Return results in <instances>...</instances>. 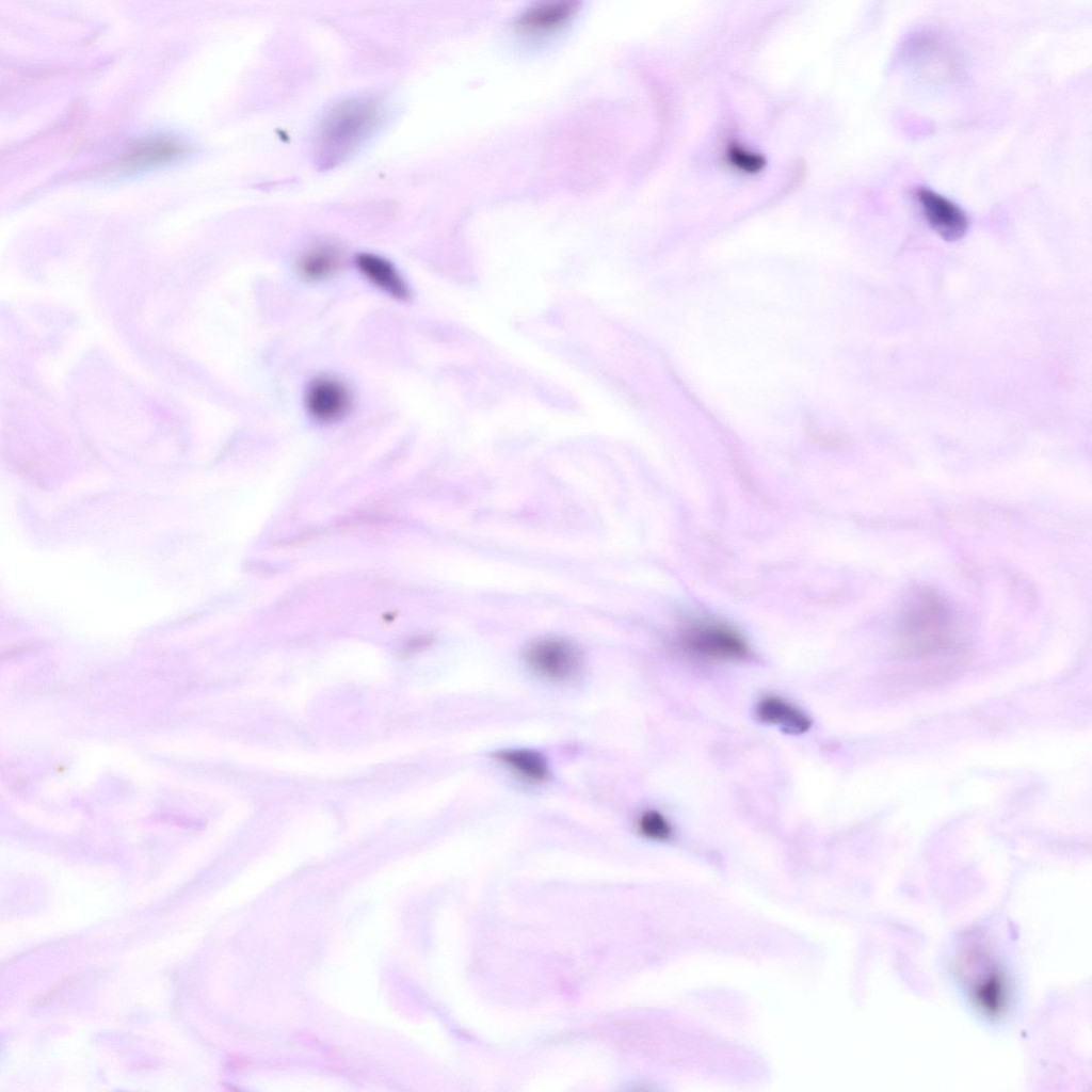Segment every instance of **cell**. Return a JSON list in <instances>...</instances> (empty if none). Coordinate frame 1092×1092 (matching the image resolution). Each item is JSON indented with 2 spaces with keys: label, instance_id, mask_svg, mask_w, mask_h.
Masks as SVG:
<instances>
[{
  "label": "cell",
  "instance_id": "obj_15",
  "mask_svg": "<svg viewBox=\"0 0 1092 1092\" xmlns=\"http://www.w3.org/2000/svg\"><path fill=\"white\" fill-rule=\"evenodd\" d=\"M725 158L734 168L751 174L761 171L766 164V160L760 154L752 151L737 142L727 145Z\"/></svg>",
  "mask_w": 1092,
  "mask_h": 1092
},
{
  "label": "cell",
  "instance_id": "obj_10",
  "mask_svg": "<svg viewBox=\"0 0 1092 1092\" xmlns=\"http://www.w3.org/2000/svg\"><path fill=\"white\" fill-rule=\"evenodd\" d=\"M757 718L790 734H803L812 725L810 719L796 705L778 695H766L756 705Z\"/></svg>",
  "mask_w": 1092,
  "mask_h": 1092
},
{
  "label": "cell",
  "instance_id": "obj_14",
  "mask_svg": "<svg viewBox=\"0 0 1092 1092\" xmlns=\"http://www.w3.org/2000/svg\"><path fill=\"white\" fill-rule=\"evenodd\" d=\"M636 826L643 837L652 840H668L673 834L670 821L656 809H647L641 813L637 819Z\"/></svg>",
  "mask_w": 1092,
  "mask_h": 1092
},
{
  "label": "cell",
  "instance_id": "obj_13",
  "mask_svg": "<svg viewBox=\"0 0 1092 1092\" xmlns=\"http://www.w3.org/2000/svg\"><path fill=\"white\" fill-rule=\"evenodd\" d=\"M342 263L341 253L334 245L322 244L306 252L298 263L305 279L319 280L335 273Z\"/></svg>",
  "mask_w": 1092,
  "mask_h": 1092
},
{
  "label": "cell",
  "instance_id": "obj_5",
  "mask_svg": "<svg viewBox=\"0 0 1092 1092\" xmlns=\"http://www.w3.org/2000/svg\"><path fill=\"white\" fill-rule=\"evenodd\" d=\"M305 405L315 420L332 423L342 419L350 412L352 395L340 380L321 375L314 379L308 385Z\"/></svg>",
  "mask_w": 1092,
  "mask_h": 1092
},
{
  "label": "cell",
  "instance_id": "obj_3",
  "mask_svg": "<svg viewBox=\"0 0 1092 1092\" xmlns=\"http://www.w3.org/2000/svg\"><path fill=\"white\" fill-rule=\"evenodd\" d=\"M678 647L691 657L706 661H740L749 656L744 639L721 623H695L681 630Z\"/></svg>",
  "mask_w": 1092,
  "mask_h": 1092
},
{
  "label": "cell",
  "instance_id": "obj_2",
  "mask_svg": "<svg viewBox=\"0 0 1092 1092\" xmlns=\"http://www.w3.org/2000/svg\"><path fill=\"white\" fill-rule=\"evenodd\" d=\"M374 117L371 101L353 99L338 105L321 125L318 146L322 160H338L365 135Z\"/></svg>",
  "mask_w": 1092,
  "mask_h": 1092
},
{
  "label": "cell",
  "instance_id": "obj_9",
  "mask_svg": "<svg viewBox=\"0 0 1092 1092\" xmlns=\"http://www.w3.org/2000/svg\"><path fill=\"white\" fill-rule=\"evenodd\" d=\"M360 273L375 287L390 296L406 301L410 289L403 277L387 259L370 253H360L355 258Z\"/></svg>",
  "mask_w": 1092,
  "mask_h": 1092
},
{
  "label": "cell",
  "instance_id": "obj_6",
  "mask_svg": "<svg viewBox=\"0 0 1092 1092\" xmlns=\"http://www.w3.org/2000/svg\"><path fill=\"white\" fill-rule=\"evenodd\" d=\"M915 198L930 227L947 241L961 239L968 229L965 211L946 196L928 188H919Z\"/></svg>",
  "mask_w": 1092,
  "mask_h": 1092
},
{
  "label": "cell",
  "instance_id": "obj_8",
  "mask_svg": "<svg viewBox=\"0 0 1092 1092\" xmlns=\"http://www.w3.org/2000/svg\"><path fill=\"white\" fill-rule=\"evenodd\" d=\"M187 147L180 141L168 136H156L133 145L119 159V167L126 172L139 171L168 163L184 155Z\"/></svg>",
  "mask_w": 1092,
  "mask_h": 1092
},
{
  "label": "cell",
  "instance_id": "obj_11",
  "mask_svg": "<svg viewBox=\"0 0 1092 1092\" xmlns=\"http://www.w3.org/2000/svg\"><path fill=\"white\" fill-rule=\"evenodd\" d=\"M494 758L517 777L531 784H541L549 780L550 770L546 758L540 752L513 748L494 753Z\"/></svg>",
  "mask_w": 1092,
  "mask_h": 1092
},
{
  "label": "cell",
  "instance_id": "obj_4",
  "mask_svg": "<svg viewBox=\"0 0 1092 1092\" xmlns=\"http://www.w3.org/2000/svg\"><path fill=\"white\" fill-rule=\"evenodd\" d=\"M524 661L535 675L555 682L577 678L584 662L575 643L558 637L532 641L524 651Z\"/></svg>",
  "mask_w": 1092,
  "mask_h": 1092
},
{
  "label": "cell",
  "instance_id": "obj_1",
  "mask_svg": "<svg viewBox=\"0 0 1092 1092\" xmlns=\"http://www.w3.org/2000/svg\"><path fill=\"white\" fill-rule=\"evenodd\" d=\"M904 646L919 658L950 653L957 641L956 619L935 593L921 591L904 608L900 621Z\"/></svg>",
  "mask_w": 1092,
  "mask_h": 1092
},
{
  "label": "cell",
  "instance_id": "obj_12",
  "mask_svg": "<svg viewBox=\"0 0 1092 1092\" xmlns=\"http://www.w3.org/2000/svg\"><path fill=\"white\" fill-rule=\"evenodd\" d=\"M576 10V3L571 1L536 4L519 17L518 26L530 32L552 30L571 18Z\"/></svg>",
  "mask_w": 1092,
  "mask_h": 1092
},
{
  "label": "cell",
  "instance_id": "obj_7",
  "mask_svg": "<svg viewBox=\"0 0 1092 1092\" xmlns=\"http://www.w3.org/2000/svg\"><path fill=\"white\" fill-rule=\"evenodd\" d=\"M970 998L975 1006L989 1017H997L1007 1007L1008 985L1003 971L995 964L986 963L968 981Z\"/></svg>",
  "mask_w": 1092,
  "mask_h": 1092
}]
</instances>
